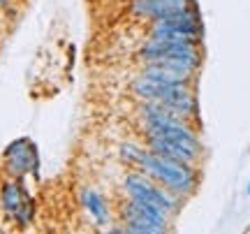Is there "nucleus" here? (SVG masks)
<instances>
[{
    "label": "nucleus",
    "mask_w": 250,
    "mask_h": 234,
    "mask_svg": "<svg viewBox=\"0 0 250 234\" xmlns=\"http://www.w3.org/2000/svg\"><path fill=\"white\" fill-rule=\"evenodd\" d=\"M134 167L181 199L188 197L197 188V181H199L197 165H188V162L171 160V158H165L160 153H153L148 146L139 151Z\"/></svg>",
    "instance_id": "1"
},
{
    "label": "nucleus",
    "mask_w": 250,
    "mask_h": 234,
    "mask_svg": "<svg viewBox=\"0 0 250 234\" xmlns=\"http://www.w3.org/2000/svg\"><path fill=\"white\" fill-rule=\"evenodd\" d=\"M123 192L130 199H139V202H148L155 207L165 209L167 213H176L181 207V197L171 195L167 188H162L160 183H155L151 176H146L144 171H132L123 179Z\"/></svg>",
    "instance_id": "2"
},
{
    "label": "nucleus",
    "mask_w": 250,
    "mask_h": 234,
    "mask_svg": "<svg viewBox=\"0 0 250 234\" xmlns=\"http://www.w3.org/2000/svg\"><path fill=\"white\" fill-rule=\"evenodd\" d=\"M0 207L21 227L30 225V220L35 216V202L30 197V192L23 188L21 179H14V176L0 186Z\"/></svg>",
    "instance_id": "3"
},
{
    "label": "nucleus",
    "mask_w": 250,
    "mask_h": 234,
    "mask_svg": "<svg viewBox=\"0 0 250 234\" xmlns=\"http://www.w3.org/2000/svg\"><path fill=\"white\" fill-rule=\"evenodd\" d=\"M148 33L153 37H199L202 40V21L195 7H186L176 14L151 21Z\"/></svg>",
    "instance_id": "4"
},
{
    "label": "nucleus",
    "mask_w": 250,
    "mask_h": 234,
    "mask_svg": "<svg viewBox=\"0 0 250 234\" xmlns=\"http://www.w3.org/2000/svg\"><path fill=\"white\" fill-rule=\"evenodd\" d=\"M199 44H202L199 37H153V35H148V40L139 49V58H142L144 63L176 58V56L190 54V51L199 49Z\"/></svg>",
    "instance_id": "5"
},
{
    "label": "nucleus",
    "mask_w": 250,
    "mask_h": 234,
    "mask_svg": "<svg viewBox=\"0 0 250 234\" xmlns=\"http://www.w3.org/2000/svg\"><path fill=\"white\" fill-rule=\"evenodd\" d=\"M5 170L9 176L14 179H23L28 174H35L40 170V155H37V146L28 139H14L12 144L5 149Z\"/></svg>",
    "instance_id": "6"
},
{
    "label": "nucleus",
    "mask_w": 250,
    "mask_h": 234,
    "mask_svg": "<svg viewBox=\"0 0 250 234\" xmlns=\"http://www.w3.org/2000/svg\"><path fill=\"white\" fill-rule=\"evenodd\" d=\"M192 88V86H174V84H162V81L148 79L139 74L137 79L132 81V93L144 102H167V100L181 95L183 90Z\"/></svg>",
    "instance_id": "7"
},
{
    "label": "nucleus",
    "mask_w": 250,
    "mask_h": 234,
    "mask_svg": "<svg viewBox=\"0 0 250 234\" xmlns=\"http://www.w3.org/2000/svg\"><path fill=\"white\" fill-rule=\"evenodd\" d=\"M186 7H192V0H132L130 2V12L146 21L169 17Z\"/></svg>",
    "instance_id": "8"
},
{
    "label": "nucleus",
    "mask_w": 250,
    "mask_h": 234,
    "mask_svg": "<svg viewBox=\"0 0 250 234\" xmlns=\"http://www.w3.org/2000/svg\"><path fill=\"white\" fill-rule=\"evenodd\" d=\"M146 146L151 149L153 153H160L165 158L171 160H181L188 165H197L202 158V151H197L192 146L176 142V139H165V137H146Z\"/></svg>",
    "instance_id": "9"
},
{
    "label": "nucleus",
    "mask_w": 250,
    "mask_h": 234,
    "mask_svg": "<svg viewBox=\"0 0 250 234\" xmlns=\"http://www.w3.org/2000/svg\"><path fill=\"white\" fill-rule=\"evenodd\" d=\"M79 199H81V207L83 211L88 213V218L95 223L98 227H104L109 225V220H111V213H109V204L104 195L95 190L93 186H83L79 192Z\"/></svg>",
    "instance_id": "10"
},
{
    "label": "nucleus",
    "mask_w": 250,
    "mask_h": 234,
    "mask_svg": "<svg viewBox=\"0 0 250 234\" xmlns=\"http://www.w3.org/2000/svg\"><path fill=\"white\" fill-rule=\"evenodd\" d=\"M9 2L12 0H0V7H9Z\"/></svg>",
    "instance_id": "11"
},
{
    "label": "nucleus",
    "mask_w": 250,
    "mask_h": 234,
    "mask_svg": "<svg viewBox=\"0 0 250 234\" xmlns=\"http://www.w3.org/2000/svg\"><path fill=\"white\" fill-rule=\"evenodd\" d=\"M246 192H248V195H250V181H248V188H246Z\"/></svg>",
    "instance_id": "12"
}]
</instances>
